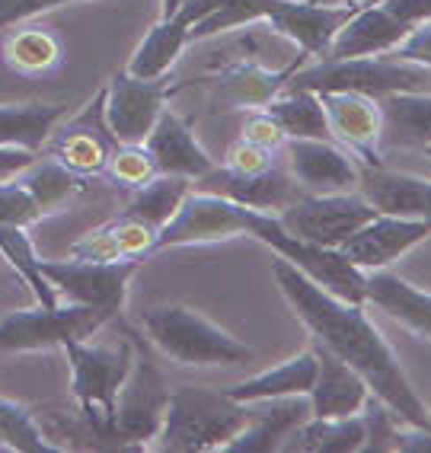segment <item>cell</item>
<instances>
[{
  "label": "cell",
  "mask_w": 431,
  "mask_h": 453,
  "mask_svg": "<svg viewBox=\"0 0 431 453\" xmlns=\"http://www.w3.org/2000/svg\"><path fill=\"white\" fill-rule=\"evenodd\" d=\"M329 134L349 147L358 163H381V103L361 93H319Z\"/></svg>",
  "instance_id": "16"
},
{
  "label": "cell",
  "mask_w": 431,
  "mask_h": 453,
  "mask_svg": "<svg viewBox=\"0 0 431 453\" xmlns=\"http://www.w3.org/2000/svg\"><path fill=\"white\" fill-rule=\"evenodd\" d=\"M285 163L307 195L351 192L358 186L361 163L329 138H288Z\"/></svg>",
  "instance_id": "13"
},
{
  "label": "cell",
  "mask_w": 431,
  "mask_h": 453,
  "mask_svg": "<svg viewBox=\"0 0 431 453\" xmlns=\"http://www.w3.org/2000/svg\"><path fill=\"white\" fill-rule=\"evenodd\" d=\"M109 313L87 303L17 310L0 319V351H49L81 342L106 323Z\"/></svg>",
  "instance_id": "8"
},
{
  "label": "cell",
  "mask_w": 431,
  "mask_h": 453,
  "mask_svg": "<svg viewBox=\"0 0 431 453\" xmlns=\"http://www.w3.org/2000/svg\"><path fill=\"white\" fill-rule=\"evenodd\" d=\"M275 166L269 150H262V147L250 144L246 138H240L234 147L227 150V170L230 173H240V176H256V173L269 170Z\"/></svg>",
  "instance_id": "40"
},
{
  "label": "cell",
  "mask_w": 431,
  "mask_h": 453,
  "mask_svg": "<svg viewBox=\"0 0 431 453\" xmlns=\"http://www.w3.org/2000/svg\"><path fill=\"white\" fill-rule=\"evenodd\" d=\"M42 218L39 202L23 182H0V224L7 226H29Z\"/></svg>",
  "instance_id": "38"
},
{
  "label": "cell",
  "mask_w": 431,
  "mask_h": 453,
  "mask_svg": "<svg viewBox=\"0 0 431 453\" xmlns=\"http://www.w3.org/2000/svg\"><path fill=\"white\" fill-rule=\"evenodd\" d=\"M390 55L399 58V61H409V65L431 67V19L412 26V29L399 39V45L390 51Z\"/></svg>",
  "instance_id": "39"
},
{
  "label": "cell",
  "mask_w": 431,
  "mask_h": 453,
  "mask_svg": "<svg viewBox=\"0 0 431 453\" xmlns=\"http://www.w3.org/2000/svg\"><path fill=\"white\" fill-rule=\"evenodd\" d=\"M425 186H428V179L390 170L383 163H361L358 170V192L374 204L377 214L425 220Z\"/></svg>",
  "instance_id": "22"
},
{
  "label": "cell",
  "mask_w": 431,
  "mask_h": 453,
  "mask_svg": "<svg viewBox=\"0 0 431 453\" xmlns=\"http://www.w3.org/2000/svg\"><path fill=\"white\" fill-rule=\"evenodd\" d=\"M361 418H365V447L361 450H393V437L399 431V418L393 415V409L387 403L371 393L365 399V409H361ZM406 425V421H403Z\"/></svg>",
  "instance_id": "37"
},
{
  "label": "cell",
  "mask_w": 431,
  "mask_h": 453,
  "mask_svg": "<svg viewBox=\"0 0 431 453\" xmlns=\"http://www.w3.org/2000/svg\"><path fill=\"white\" fill-rule=\"evenodd\" d=\"M192 192V179H182V176H163L157 173L147 186H141L131 198V204L125 208V214L141 224L154 226L157 234H160V226L180 211L182 198Z\"/></svg>",
  "instance_id": "29"
},
{
  "label": "cell",
  "mask_w": 431,
  "mask_h": 453,
  "mask_svg": "<svg viewBox=\"0 0 431 453\" xmlns=\"http://www.w3.org/2000/svg\"><path fill=\"white\" fill-rule=\"evenodd\" d=\"M381 4L406 26H419L431 19V0H381Z\"/></svg>",
  "instance_id": "44"
},
{
  "label": "cell",
  "mask_w": 431,
  "mask_h": 453,
  "mask_svg": "<svg viewBox=\"0 0 431 453\" xmlns=\"http://www.w3.org/2000/svg\"><path fill=\"white\" fill-rule=\"evenodd\" d=\"M67 361L73 373V396L81 403V418L87 421L93 437H103L106 447H119L112 434V405L115 393L128 377L135 349L122 345H87V342H67Z\"/></svg>",
  "instance_id": "5"
},
{
  "label": "cell",
  "mask_w": 431,
  "mask_h": 453,
  "mask_svg": "<svg viewBox=\"0 0 431 453\" xmlns=\"http://www.w3.org/2000/svg\"><path fill=\"white\" fill-rule=\"evenodd\" d=\"M0 447L19 450V453H55L58 450V444L49 441V434L42 431V425L33 418V412L4 396H0Z\"/></svg>",
  "instance_id": "33"
},
{
  "label": "cell",
  "mask_w": 431,
  "mask_h": 453,
  "mask_svg": "<svg viewBox=\"0 0 431 453\" xmlns=\"http://www.w3.org/2000/svg\"><path fill=\"white\" fill-rule=\"evenodd\" d=\"M0 256L23 275V281L33 288V294L39 297L42 307H58V294L49 284V278L42 275V259L35 256L33 243L26 236V226L0 224Z\"/></svg>",
  "instance_id": "31"
},
{
  "label": "cell",
  "mask_w": 431,
  "mask_h": 453,
  "mask_svg": "<svg viewBox=\"0 0 431 453\" xmlns=\"http://www.w3.org/2000/svg\"><path fill=\"white\" fill-rule=\"evenodd\" d=\"M365 447V418L345 415V418H313L310 415L301 428H294L281 450L301 453H355Z\"/></svg>",
  "instance_id": "25"
},
{
  "label": "cell",
  "mask_w": 431,
  "mask_h": 453,
  "mask_svg": "<svg viewBox=\"0 0 431 453\" xmlns=\"http://www.w3.org/2000/svg\"><path fill=\"white\" fill-rule=\"evenodd\" d=\"M412 26L396 19L381 0H365L335 33L333 45L323 58H361V55H387L399 45V39Z\"/></svg>",
  "instance_id": "18"
},
{
  "label": "cell",
  "mask_w": 431,
  "mask_h": 453,
  "mask_svg": "<svg viewBox=\"0 0 431 453\" xmlns=\"http://www.w3.org/2000/svg\"><path fill=\"white\" fill-rule=\"evenodd\" d=\"M428 236H431V220L377 214L361 230H355L339 246V252L355 268H361V272H377V268L393 265L399 256H406L412 246H419Z\"/></svg>",
  "instance_id": "14"
},
{
  "label": "cell",
  "mask_w": 431,
  "mask_h": 453,
  "mask_svg": "<svg viewBox=\"0 0 431 453\" xmlns=\"http://www.w3.org/2000/svg\"><path fill=\"white\" fill-rule=\"evenodd\" d=\"M428 428H431V412H428Z\"/></svg>",
  "instance_id": "51"
},
{
  "label": "cell",
  "mask_w": 431,
  "mask_h": 453,
  "mask_svg": "<svg viewBox=\"0 0 431 453\" xmlns=\"http://www.w3.org/2000/svg\"><path fill=\"white\" fill-rule=\"evenodd\" d=\"M106 170L125 188H141L157 176V166L144 150V144H122L119 154H109Z\"/></svg>",
  "instance_id": "36"
},
{
  "label": "cell",
  "mask_w": 431,
  "mask_h": 453,
  "mask_svg": "<svg viewBox=\"0 0 431 453\" xmlns=\"http://www.w3.org/2000/svg\"><path fill=\"white\" fill-rule=\"evenodd\" d=\"M291 71H266L259 65H236L220 81V103L227 105H266L275 99L278 89H285Z\"/></svg>",
  "instance_id": "30"
},
{
  "label": "cell",
  "mask_w": 431,
  "mask_h": 453,
  "mask_svg": "<svg viewBox=\"0 0 431 453\" xmlns=\"http://www.w3.org/2000/svg\"><path fill=\"white\" fill-rule=\"evenodd\" d=\"M381 103V150L431 147V93H390Z\"/></svg>",
  "instance_id": "23"
},
{
  "label": "cell",
  "mask_w": 431,
  "mask_h": 453,
  "mask_svg": "<svg viewBox=\"0 0 431 453\" xmlns=\"http://www.w3.org/2000/svg\"><path fill=\"white\" fill-rule=\"evenodd\" d=\"M422 218L431 220V179H428V186H425V211H422Z\"/></svg>",
  "instance_id": "49"
},
{
  "label": "cell",
  "mask_w": 431,
  "mask_h": 453,
  "mask_svg": "<svg viewBox=\"0 0 431 453\" xmlns=\"http://www.w3.org/2000/svg\"><path fill=\"white\" fill-rule=\"evenodd\" d=\"M365 303L381 307L403 329L422 342H431V294L409 284L406 278L393 275L387 268L365 272Z\"/></svg>",
  "instance_id": "21"
},
{
  "label": "cell",
  "mask_w": 431,
  "mask_h": 453,
  "mask_svg": "<svg viewBox=\"0 0 431 453\" xmlns=\"http://www.w3.org/2000/svg\"><path fill=\"white\" fill-rule=\"evenodd\" d=\"M166 81H141L128 71L115 73L112 83L103 89V119L115 144H144L166 103Z\"/></svg>",
  "instance_id": "11"
},
{
  "label": "cell",
  "mask_w": 431,
  "mask_h": 453,
  "mask_svg": "<svg viewBox=\"0 0 431 453\" xmlns=\"http://www.w3.org/2000/svg\"><path fill=\"white\" fill-rule=\"evenodd\" d=\"M310 4H323V7H345V4H365V0H310Z\"/></svg>",
  "instance_id": "47"
},
{
  "label": "cell",
  "mask_w": 431,
  "mask_h": 453,
  "mask_svg": "<svg viewBox=\"0 0 431 453\" xmlns=\"http://www.w3.org/2000/svg\"><path fill=\"white\" fill-rule=\"evenodd\" d=\"M224 7H227V0H182L180 10H176L173 17L182 19V23L192 29V26L204 23V19H212L214 13H220Z\"/></svg>",
  "instance_id": "43"
},
{
  "label": "cell",
  "mask_w": 431,
  "mask_h": 453,
  "mask_svg": "<svg viewBox=\"0 0 431 453\" xmlns=\"http://www.w3.org/2000/svg\"><path fill=\"white\" fill-rule=\"evenodd\" d=\"M425 157H431V147H425Z\"/></svg>",
  "instance_id": "50"
},
{
  "label": "cell",
  "mask_w": 431,
  "mask_h": 453,
  "mask_svg": "<svg viewBox=\"0 0 431 453\" xmlns=\"http://www.w3.org/2000/svg\"><path fill=\"white\" fill-rule=\"evenodd\" d=\"M243 214H246V204L230 202L224 195L204 192V188L189 192L182 198L180 211L160 226L154 250L186 246V243H214V240L240 236L246 234Z\"/></svg>",
  "instance_id": "12"
},
{
  "label": "cell",
  "mask_w": 431,
  "mask_h": 453,
  "mask_svg": "<svg viewBox=\"0 0 431 453\" xmlns=\"http://www.w3.org/2000/svg\"><path fill=\"white\" fill-rule=\"evenodd\" d=\"M272 275H275L285 300L291 303L294 316L307 326L317 345L333 351L351 371H358L367 389L381 403L390 405L399 421L428 428L431 409H425L409 377L403 373L390 342L367 319L365 303H349V300H339L335 294L323 291L317 281H310L301 268L281 256L272 262Z\"/></svg>",
  "instance_id": "1"
},
{
  "label": "cell",
  "mask_w": 431,
  "mask_h": 453,
  "mask_svg": "<svg viewBox=\"0 0 431 453\" xmlns=\"http://www.w3.org/2000/svg\"><path fill=\"white\" fill-rule=\"evenodd\" d=\"M272 115V122L285 131V138H329V122L319 93L310 89H285V96H275L262 105Z\"/></svg>",
  "instance_id": "27"
},
{
  "label": "cell",
  "mask_w": 431,
  "mask_h": 453,
  "mask_svg": "<svg viewBox=\"0 0 431 453\" xmlns=\"http://www.w3.org/2000/svg\"><path fill=\"white\" fill-rule=\"evenodd\" d=\"M170 389L144 355H135L128 377L115 393L112 405V434L119 447H147L157 437L166 412Z\"/></svg>",
  "instance_id": "9"
},
{
  "label": "cell",
  "mask_w": 431,
  "mask_h": 453,
  "mask_svg": "<svg viewBox=\"0 0 431 453\" xmlns=\"http://www.w3.org/2000/svg\"><path fill=\"white\" fill-rule=\"evenodd\" d=\"M189 45V26L176 17H166L147 33V39L138 45L135 58H131L128 73L141 77V81H157L176 65V58Z\"/></svg>",
  "instance_id": "28"
},
{
  "label": "cell",
  "mask_w": 431,
  "mask_h": 453,
  "mask_svg": "<svg viewBox=\"0 0 431 453\" xmlns=\"http://www.w3.org/2000/svg\"><path fill=\"white\" fill-rule=\"evenodd\" d=\"M144 329L163 355L189 367H227L243 365L252 357V349L234 339L227 329H220L198 310L182 303H160L150 307L144 316Z\"/></svg>",
  "instance_id": "4"
},
{
  "label": "cell",
  "mask_w": 431,
  "mask_h": 453,
  "mask_svg": "<svg viewBox=\"0 0 431 453\" xmlns=\"http://www.w3.org/2000/svg\"><path fill=\"white\" fill-rule=\"evenodd\" d=\"M313 351H317V380H313V389L307 393L313 418L358 415L365 409V399L371 396L361 373L351 371L345 361H339L333 351H326L317 342H313Z\"/></svg>",
  "instance_id": "19"
},
{
  "label": "cell",
  "mask_w": 431,
  "mask_h": 453,
  "mask_svg": "<svg viewBox=\"0 0 431 453\" xmlns=\"http://www.w3.org/2000/svg\"><path fill=\"white\" fill-rule=\"evenodd\" d=\"M285 89L361 93L371 99H383L390 93H431V67L399 61L390 51L361 58H319L317 65L291 71Z\"/></svg>",
  "instance_id": "3"
},
{
  "label": "cell",
  "mask_w": 431,
  "mask_h": 453,
  "mask_svg": "<svg viewBox=\"0 0 431 453\" xmlns=\"http://www.w3.org/2000/svg\"><path fill=\"white\" fill-rule=\"evenodd\" d=\"M393 450L431 453V428H422V425H406V428H399L396 437H393Z\"/></svg>",
  "instance_id": "45"
},
{
  "label": "cell",
  "mask_w": 431,
  "mask_h": 453,
  "mask_svg": "<svg viewBox=\"0 0 431 453\" xmlns=\"http://www.w3.org/2000/svg\"><path fill=\"white\" fill-rule=\"evenodd\" d=\"M65 105L55 103H0V147L35 150L61 122Z\"/></svg>",
  "instance_id": "26"
},
{
  "label": "cell",
  "mask_w": 431,
  "mask_h": 453,
  "mask_svg": "<svg viewBox=\"0 0 431 453\" xmlns=\"http://www.w3.org/2000/svg\"><path fill=\"white\" fill-rule=\"evenodd\" d=\"M278 224L304 243L339 250L355 230L377 218V208L361 192H329V195H301L294 204L275 214Z\"/></svg>",
  "instance_id": "7"
},
{
  "label": "cell",
  "mask_w": 431,
  "mask_h": 453,
  "mask_svg": "<svg viewBox=\"0 0 431 453\" xmlns=\"http://www.w3.org/2000/svg\"><path fill=\"white\" fill-rule=\"evenodd\" d=\"M19 182L33 192V198L39 202L42 214H45V211H55L58 204L67 202L71 195L83 192V179L58 160L29 163V173H26Z\"/></svg>",
  "instance_id": "32"
},
{
  "label": "cell",
  "mask_w": 431,
  "mask_h": 453,
  "mask_svg": "<svg viewBox=\"0 0 431 453\" xmlns=\"http://www.w3.org/2000/svg\"><path fill=\"white\" fill-rule=\"evenodd\" d=\"M250 421V405L204 387H180L166 399L157 447L173 453L224 450Z\"/></svg>",
  "instance_id": "2"
},
{
  "label": "cell",
  "mask_w": 431,
  "mask_h": 453,
  "mask_svg": "<svg viewBox=\"0 0 431 453\" xmlns=\"http://www.w3.org/2000/svg\"><path fill=\"white\" fill-rule=\"evenodd\" d=\"M317 380V351H301L297 357L285 365L272 367L266 373H256L250 380L236 383L227 389V396L236 403H259V399H278V396H307Z\"/></svg>",
  "instance_id": "24"
},
{
  "label": "cell",
  "mask_w": 431,
  "mask_h": 453,
  "mask_svg": "<svg viewBox=\"0 0 431 453\" xmlns=\"http://www.w3.org/2000/svg\"><path fill=\"white\" fill-rule=\"evenodd\" d=\"M58 163H65L67 170H73L77 176H90V173L106 170L109 163V144L99 138V131L93 128H77L67 131L61 144H58Z\"/></svg>",
  "instance_id": "35"
},
{
  "label": "cell",
  "mask_w": 431,
  "mask_h": 453,
  "mask_svg": "<svg viewBox=\"0 0 431 453\" xmlns=\"http://www.w3.org/2000/svg\"><path fill=\"white\" fill-rule=\"evenodd\" d=\"M243 138L250 141V144L262 147V150H269V154H275V150H281L285 147V131L278 128L275 122H272L269 112L262 115H252L250 122L243 125Z\"/></svg>",
  "instance_id": "41"
},
{
  "label": "cell",
  "mask_w": 431,
  "mask_h": 453,
  "mask_svg": "<svg viewBox=\"0 0 431 453\" xmlns=\"http://www.w3.org/2000/svg\"><path fill=\"white\" fill-rule=\"evenodd\" d=\"M144 150L150 154L157 173H163V176H182L198 182V179L214 170V160L196 144L189 125L182 122L180 115L166 112V109H163L150 134L144 138Z\"/></svg>",
  "instance_id": "20"
},
{
  "label": "cell",
  "mask_w": 431,
  "mask_h": 453,
  "mask_svg": "<svg viewBox=\"0 0 431 453\" xmlns=\"http://www.w3.org/2000/svg\"><path fill=\"white\" fill-rule=\"evenodd\" d=\"M246 236H256L259 243L272 246V250L288 259L291 265H297L310 281H317L323 291L335 294L339 300L349 303H365V272L351 265L339 250H326V246L304 243L297 236H291L285 226L278 224L275 214L269 211L246 208L243 214Z\"/></svg>",
  "instance_id": "6"
},
{
  "label": "cell",
  "mask_w": 431,
  "mask_h": 453,
  "mask_svg": "<svg viewBox=\"0 0 431 453\" xmlns=\"http://www.w3.org/2000/svg\"><path fill=\"white\" fill-rule=\"evenodd\" d=\"M29 163H35L33 150H26V147H0V182L17 179L23 170H29Z\"/></svg>",
  "instance_id": "46"
},
{
  "label": "cell",
  "mask_w": 431,
  "mask_h": 453,
  "mask_svg": "<svg viewBox=\"0 0 431 453\" xmlns=\"http://www.w3.org/2000/svg\"><path fill=\"white\" fill-rule=\"evenodd\" d=\"M180 4H182V0H163V19L173 17V13L180 10Z\"/></svg>",
  "instance_id": "48"
},
{
  "label": "cell",
  "mask_w": 431,
  "mask_h": 453,
  "mask_svg": "<svg viewBox=\"0 0 431 453\" xmlns=\"http://www.w3.org/2000/svg\"><path fill=\"white\" fill-rule=\"evenodd\" d=\"M67 4V0H0V29H7L13 23H23V19H33L45 10H55Z\"/></svg>",
  "instance_id": "42"
},
{
  "label": "cell",
  "mask_w": 431,
  "mask_h": 453,
  "mask_svg": "<svg viewBox=\"0 0 431 453\" xmlns=\"http://www.w3.org/2000/svg\"><path fill=\"white\" fill-rule=\"evenodd\" d=\"M196 186L204 188V192L224 195V198L246 204V208L269 211V214H278L281 208L297 202L301 195H307L297 186V179L278 163L269 170L256 173V176H240V173H230L227 166H214L208 176L198 179Z\"/></svg>",
  "instance_id": "15"
},
{
  "label": "cell",
  "mask_w": 431,
  "mask_h": 453,
  "mask_svg": "<svg viewBox=\"0 0 431 453\" xmlns=\"http://www.w3.org/2000/svg\"><path fill=\"white\" fill-rule=\"evenodd\" d=\"M141 259H115V262H42V275L49 278L55 294L67 297V303H87L103 313L115 316L125 307L128 281L138 272Z\"/></svg>",
  "instance_id": "10"
},
{
  "label": "cell",
  "mask_w": 431,
  "mask_h": 453,
  "mask_svg": "<svg viewBox=\"0 0 431 453\" xmlns=\"http://www.w3.org/2000/svg\"><path fill=\"white\" fill-rule=\"evenodd\" d=\"M250 405V421L243 431L230 441L224 450L230 453H266L281 450L294 428H301L310 418V399L307 396H278V399H259Z\"/></svg>",
  "instance_id": "17"
},
{
  "label": "cell",
  "mask_w": 431,
  "mask_h": 453,
  "mask_svg": "<svg viewBox=\"0 0 431 453\" xmlns=\"http://www.w3.org/2000/svg\"><path fill=\"white\" fill-rule=\"evenodd\" d=\"M4 58H7V65L13 71H23V73L51 71L61 61V45L45 29H23V33H13L4 42Z\"/></svg>",
  "instance_id": "34"
}]
</instances>
